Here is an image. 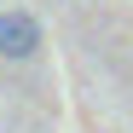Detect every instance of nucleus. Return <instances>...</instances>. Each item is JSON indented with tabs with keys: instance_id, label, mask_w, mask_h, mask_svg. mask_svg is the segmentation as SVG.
Masks as SVG:
<instances>
[{
	"instance_id": "f257e3e1",
	"label": "nucleus",
	"mask_w": 133,
	"mask_h": 133,
	"mask_svg": "<svg viewBox=\"0 0 133 133\" xmlns=\"http://www.w3.org/2000/svg\"><path fill=\"white\" fill-rule=\"evenodd\" d=\"M35 52H41V17L6 6V12H0V58L23 64V58H35Z\"/></svg>"
}]
</instances>
